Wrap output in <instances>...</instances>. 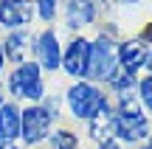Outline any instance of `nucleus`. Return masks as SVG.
<instances>
[{
	"mask_svg": "<svg viewBox=\"0 0 152 149\" xmlns=\"http://www.w3.org/2000/svg\"><path fill=\"white\" fill-rule=\"evenodd\" d=\"M118 71V56H115V42L107 37H99L96 42L87 45V68L85 76L90 82H110Z\"/></svg>",
	"mask_w": 152,
	"mask_h": 149,
	"instance_id": "nucleus-1",
	"label": "nucleus"
},
{
	"mask_svg": "<svg viewBox=\"0 0 152 149\" xmlns=\"http://www.w3.org/2000/svg\"><path fill=\"white\" fill-rule=\"evenodd\" d=\"M121 3H135V0H121Z\"/></svg>",
	"mask_w": 152,
	"mask_h": 149,
	"instance_id": "nucleus-21",
	"label": "nucleus"
},
{
	"mask_svg": "<svg viewBox=\"0 0 152 149\" xmlns=\"http://www.w3.org/2000/svg\"><path fill=\"white\" fill-rule=\"evenodd\" d=\"M28 42H31V37H28V31H23V28H17L14 34H9V39H6V48H3V56H9L11 62H20L23 54L28 51Z\"/></svg>",
	"mask_w": 152,
	"mask_h": 149,
	"instance_id": "nucleus-11",
	"label": "nucleus"
},
{
	"mask_svg": "<svg viewBox=\"0 0 152 149\" xmlns=\"http://www.w3.org/2000/svg\"><path fill=\"white\" fill-rule=\"evenodd\" d=\"M9 90L17 99H28V101H39L45 96V84L39 76V65L37 62H23L14 73L9 76Z\"/></svg>",
	"mask_w": 152,
	"mask_h": 149,
	"instance_id": "nucleus-3",
	"label": "nucleus"
},
{
	"mask_svg": "<svg viewBox=\"0 0 152 149\" xmlns=\"http://www.w3.org/2000/svg\"><path fill=\"white\" fill-rule=\"evenodd\" d=\"M115 56H118V68L135 76L138 68H144L147 62V45L141 39H127V42L115 45Z\"/></svg>",
	"mask_w": 152,
	"mask_h": 149,
	"instance_id": "nucleus-6",
	"label": "nucleus"
},
{
	"mask_svg": "<svg viewBox=\"0 0 152 149\" xmlns=\"http://www.w3.org/2000/svg\"><path fill=\"white\" fill-rule=\"evenodd\" d=\"M93 14H96L93 0H71V3H68V25H73V28L90 25Z\"/></svg>",
	"mask_w": 152,
	"mask_h": 149,
	"instance_id": "nucleus-10",
	"label": "nucleus"
},
{
	"mask_svg": "<svg viewBox=\"0 0 152 149\" xmlns=\"http://www.w3.org/2000/svg\"><path fill=\"white\" fill-rule=\"evenodd\" d=\"M99 149H121L118 144H115V141H104V144L102 146H99Z\"/></svg>",
	"mask_w": 152,
	"mask_h": 149,
	"instance_id": "nucleus-15",
	"label": "nucleus"
},
{
	"mask_svg": "<svg viewBox=\"0 0 152 149\" xmlns=\"http://www.w3.org/2000/svg\"><path fill=\"white\" fill-rule=\"evenodd\" d=\"M3 59H6V56H3V48H0V71H3Z\"/></svg>",
	"mask_w": 152,
	"mask_h": 149,
	"instance_id": "nucleus-19",
	"label": "nucleus"
},
{
	"mask_svg": "<svg viewBox=\"0 0 152 149\" xmlns=\"http://www.w3.org/2000/svg\"><path fill=\"white\" fill-rule=\"evenodd\" d=\"M37 11H39V17H42L45 23H51L54 20V14H56V0H37Z\"/></svg>",
	"mask_w": 152,
	"mask_h": 149,
	"instance_id": "nucleus-14",
	"label": "nucleus"
},
{
	"mask_svg": "<svg viewBox=\"0 0 152 149\" xmlns=\"http://www.w3.org/2000/svg\"><path fill=\"white\" fill-rule=\"evenodd\" d=\"M87 39H73L71 45H68V51L62 54V71L68 73V76H85V68H87Z\"/></svg>",
	"mask_w": 152,
	"mask_h": 149,
	"instance_id": "nucleus-8",
	"label": "nucleus"
},
{
	"mask_svg": "<svg viewBox=\"0 0 152 149\" xmlns=\"http://www.w3.org/2000/svg\"><path fill=\"white\" fill-rule=\"evenodd\" d=\"M20 135V107L0 104V144H11Z\"/></svg>",
	"mask_w": 152,
	"mask_h": 149,
	"instance_id": "nucleus-9",
	"label": "nucleus"
},
{
	"mask_svg": "<svg viewBox=\"0 0 152 149\" xmlns=\"http://www.w3.org/2000/svg\"><path fill=\"white\" fill-rule=\"evenodd\" d=\"M20 135L26 144H39L51 135V116L45 107L31 104L28 110H20Z\"/></svg>",
	"mask_w": 152,
	"mask_h": 149,
	"instance_id": "nucleus-4",
	"label": "nucleus"
},
{
	"mask_svg": "<svg viewBox=\"0 0 152 149\" xmlns=\"http://www.w3.org/2000/svg\"><path fill=\"white\" fill-rule=\"evenodd\" d=\"M138 101H144V104L152 110V73L138 82Z\"/></svg>",
	"mask_w": 152,
	"mask_h": 149,
	"instance_id": "nucleus-13",
	"label": "nucleus"
},
{
	"mask_svg": "<svg viewBox=\"0 0 152 149\" xmlns=\"http://www.w3.org/2000/svg\"><path fill=\"white\" fill-rule=\"evenodd\" d=\"M0 149H17L14 144H0Z\"/></svg>",
	"mask_w": 152,
	"mask_h": 149,
	"instance_id": "nucleus-18",
	"label": "nucleus"
},
{
	"mask_svg": "<svg viewBox=\"0 0 152 149\" xmlns=\"http://www.w3.org/2000/svg\"><path fill=\"white\" fill-rule=\"evenodd\" d=\"M37 59H39V68H45V71H56L59 62H62L59 39H56V34L51 28L37 37Z\"/></svg>",
	"mask_w": 152,
	"mask_h": 149,
	"instance_id": "nucleus-7",
	"label": "nucleus"
},
{
	"mask_svg": "<svg viewBox=\"0 0 152 149\" xmlns=\"http://www.w3.org/2000/svg\"><path fill=\"white\" fill-rule=\"evenodd\" d=\"M68 107L76 118H96V116H110V104L102 90H96L87 82H76L68 90Z\"/></svg>",
	"mask_w": 152,
	"mask_h": 149,
	"instance_id": "nucleus-2",
	"label": "nucleus"
},
{
	"mask_svg": "<svg viewBox=\"0 0 152 149\" xmlns=\"http://www.w3.org/2000/svg\"><path fill=\"white\" fill-rule=\"evenodd\" d=\"M0 104H3V90H0Z\"/></svg>",
	"mask_w": 152,
	"mask_h": 149,
	"instance_id": "nucleus-20",
	"label": "nucleus"
},
{
	"mask_svg": "<svg viewBox=\"0 0 152 149\" xmlns=\"http://www.w3.org/2000/svg\"><path fill=\"white\" fill-rule=\"evenodd\" d=\"M144 65L149 68V73H152V54H147V62H144Z\"/></svg>",
	"mask_w": 152,
	"mask_h": 149,
	"instance_id": "nucleus-17",
	"label": "nucleus"
},
{
	"mask_svg": "<svg viewBox=\"0 0 152 149\" xmlns=\"http://www.w3.org/2000/svg\"><path fill=\"white\" fill-rule=\"evenodd\" d=\"M141 149H152V135H149V138H147V141L141 144Z\"/></svg>",
	"mask_w": 152,
	"mask_h": 149,
	"instance_id": "nucleus-16",
	"label": "nucleus"
},
{
	"mask_svg": "<svg viewBox=\"0 0 152 149\" xmlns=\"http://www.w3.org/2000/svg\"><path fill=\"white\" fill-rule=\"evenodd\" d=\"M51 149H76V135L68 132V129L54 132V138H51Z\"/></svg>",
	"mask_w": 152,
	"mask_h": 149,
	"instance_id": "nucleus-12",
	"label": "nucleus"
},
{
	"mask_svg": "<svg viewBox=\"0 0 152 149\" xmlns=\"http://www.w3.org/2000/svg\"><path fill=\"white\" fill-rule=\"evenodd\" d=\"M34 3L31 0H0V25H6L9 31H17L26 23H31Z\"/></svg>",
	"mask_w": 152,
	"mask_h": 149,
	"instance_id": "nucleus-5",
	"label": "nucleus"
}]
</instances>
